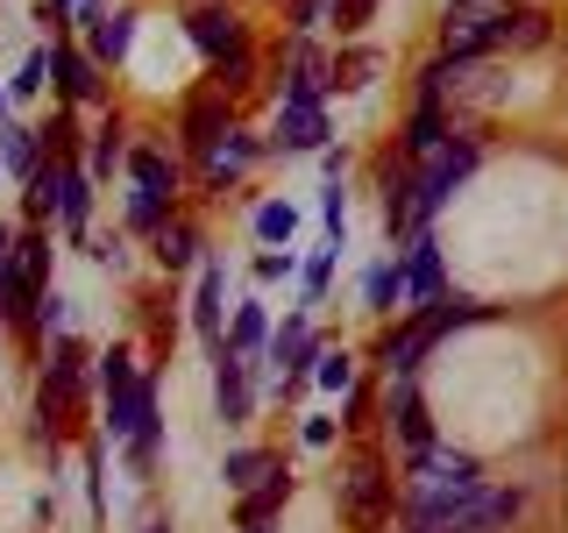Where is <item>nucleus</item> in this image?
<instances>
[{"label":"nucleus","instance_id":"nucleus-1","mask_svg":"<svg viewBox=\"0 0 568 533\" xmlns=\"http://www.w3.org/2000/svg\"><path fill=\"white\" fill-rule=\"evenodd\" d=\"M185 36H192V50L213 64V93H248V79H256V43H248V29L235 22V14L227 8H192Z\"/></svg>","mask_w":568,"mask_h":533},{"label":"nucleus","instance_id":"nucleus-2","mask_svg":"<svg viewBox=\"0 0 568 533\" xmlns=\"http://www.w3.org/2000/svg\"><path fill=\"white\" fill-rule=\"evenodd\" d=\"M85 370H93V355H85L79 334H50V363H43V378H36V441L64 434V420L79 413Z\"/></svg>","mask_w":568,"mask_h":533},{"label":"nucleus","instance_id":"nucleus-3","mask_svg":"<svg viewBox=\"0 0 568 533\" xmlns=\"http://www.w3.org/2000/svg\"><path fill=\"white\" fill-rule=\"evenodd\" d=\"M484 164V150H476V135H462V142H440L426 164H413V178H419V228H434L440 213H448V200L462 185H469V171Z\"/></svg>","mask_w":568,"mask_h":533},{"label":"nucleus","instance_id":"nucleus-4","mask_svg":"<svg viewBox=\"0 0 568 533\" xmlns=\"http://www.w3.org/2000/svg\"><path fill=\"white\" fill-rule=\"evenodd\" d=\"M342 512L355 526H369L377 533L390 512H398V484L384 476V455L369 449V455H355V470H342Z\"/></svg>","mask_w":568,"mask_h":533},{"label":"nucleus","instance_id":"nucleus-5","mask_svg":"<svg viewBox=\"0 0 568 533\" xmlns=\"http://www.w3.org/2000/svg\"><path fill=\"white\" fill-rule=\"evenodd\" d=\"M320 349H327V342L313 334L306 313H292V320L271 334V342H263V355H271V370H277V399H298V391L313 384V355H320Z\"/></svg>","mask_w":568,"mask_h":533},{"label":"nucleus","instance_id":"nucleus-6","mask_svg":"<svg viewBox=\"0 0 568 533\" xmlns=\"http://www.w3.org/2000/svg\"><path fill=\"white\" fill-rule=\"evenodd\" d=\"M93 370H100V399H106V434L114 441H129V426H135V355L129 349H106V355H93Z\"/></svg>","mask_w":568,"mask_h":533},{"label":"nucleus","instance_id":"nucleus-7","mask_svg":"<svg viewBox=\"0 0 568 533\" xmlns=\"http://www.w3.org/2000/svg\"><path fill=\"white\" fill-rule=\"evenodd\" d=\"M440 484H484V462L469 449H440V441L405 455V491H440Z\"/></svg>","mask_w":568,"mask_h":533},{"label":"nucleus","instance_id":"nucleus-8","mask_svg":"<svg viewBox=\"0 0 568 533\" xmlns=\"http://www.w3.org/2000/svg\"><path fill=\"white\" fill-rule=\"evenodd\" d=\"M384 420H390V434H398L405 455L434 449V413H426V399H419V378H390V391H384Z\"/></svg>","mask_w":568,"mask_h":533},{"label":"nucleus","instance_id":"nucleus-9","mask_svg":"<svg viewBox=\"0 0 568 533\" xmlns=\"http://www.w3.org/2000/svg\"><path fill=\"white\" fill-rule=\"evenodd\" d=\"M213 413L227 426H242L256 413V384H248V355H235L227 342H213Z\"/></svg>","mask_w":568,"mask_h":533},{"label":"nucleus","instance_id":"nucleus-10","mask_svg":"<svg viewBox=\"0 0 568 533\" xmlns=\"http://www.w3.org/2000/svg\"><path fill=\"white\" fill-rule=\"evenodd\" d=\"M327 135H334V121H327V107H292V100H277V129L263 150H277V157H306V150H327Z\"/></svg>","mask_w":568,"mask_h":533},{"label":"nucleus","instance_id":"nucleus-11","mask_svg":"<svg viewBox=\"0 0 568 533\" xmlns=\"http://www.w3.org/2000/svg\"><path fill=\"white\" fill-rule=\"evenodd\" d=\"M405 306L426 313L434 299H448V278H440V242H434V228H419L413 242H405Z\"/></svg>","mask_w":568,"mask_h":533},{"label":"nucleus","instance_id":"nucleus-12","mask_svg":"<svg viewBox=\"0 0 568 533\" xmlns=\"http://www.w3.org/2000/svg\"><path fill=\"white\" fill-rule=\"evenodd\" d=\"M235 129V121H227V93H192L185 100V121H178V135H185V157H206L221 150V135Z\"/></svg>","mask_w":568,"mask_h":533},{"label":"nucleus","instance_id":"nucleus-13","mask_svg":"<svg viewBox=\"0 0 568 533\" xmlns=\"http://www.w3.org/2000/svg\"><path fill=\"white\" fill-rule=\"evenodd\" d=\"M50 79H58V107H93V100H106L100 64L85 58V50H71V43L50 50Z\"/></svg>","mask_w":568,"mask_h":533},{"label":"nucleus","instance_id":"nucleus-14","mask_svg":"<svg viewBox=\"0 0 568 533\" xmlns=\"http://www.w3.org/2000/svg\"><path fill=\"white\" fill-rule=\"evenodd\" d=\"M292 491H298V484H292V470H284V462H271V470H263L256 484L242 491V505H235V526H271L277 512L292 505Z\"/></svg>","mask_w":568,"mask_h":533},{"label":"nucleus","instance_id":"nucleus-15","mask_svg":"<svg viewBox=\"0 0 568 533\" xmlns=\"http://www.w3.org/2000/svg\"><path fill=\"white\" fill-rule=\"evenodd\" d=\"M292 107H313L320 93H327V58H320V43L313 36H298L292 43V58H284V86H277Z\"/></svg>","mask_w":568,"mask_h":533},{"label":"nucleus","instance_id":"nucleus-16","mask_svg":"<svg viewBox=\"0 0 568 533\" xmlns=\"http://www.w3.org/2000/svg\"><path fill=\"white\" fill-rule=\"evenodd\" d=\"M256 157H263V135H248V129H227L221 135V150H213L206 157V192H227V185H242V171L248 164H256Z\"/></svg>","mask_w":568,"mask_h":533},{"label":"nucleus","instance_id":"nucleus-17","mask_svg":"<svg viewBox=\"0 0 568 533\" xmlns=\"http://www.w3.org/2000/svg\"><path fill=\"white\" fill-rule=\"evenodd\" d=\"M129 178H135V200H156V207L178 200V164L150 142H129Z\"/></svg>","mask_w":568,"mask_h":533},{"label":"nucleus","instance_id":"nucleus-18","mask_svg":"<svg viewBox=\"0 0 568 533\" xmlns=\"http://www.w3.org/2000/svg\"><path fill=\"white\" fill-rule=\"evenodd\" d=\"M440 142H455V114L440 100H419L413 121H405V164H426Z\"/></svg>","mask_w":568,"mask_h":533},{"label":"nucleus","instance_id":"nucleus-19","mask_svg":"<svg viewBox=\"0 0 568 533\" xmlns=\"http://www.w3.org/2000/svg\"><path fill=\"white\" fill-rule=\"evenodd\" d=\"M135 22H142L135 8L100 14V22H93V43H85V58H93L100 71H106V64H129V50H135Z\"/></svg>","mask_w":568,"mask_h":533},{"label":"nucleus","instance_id":"nucleus-20","mask_svg":"<svg viewBox=\"0 0 568 533\" xmlns=\"http://www.w3.org/2000/svg\"><path fill=\"white\" fill-rule=\"evenodd\" d=\"M58 221L71 242H85V221H93V178H85V164H58Z\"/></svg>","mask_w":568,"mask_h":533},{"label":"nucleus","instance_id":"nucleus-21","mask_svg":"<svg viewBox=\"0 0 568 533\" xmlns=\"http://www.w3.org/2000/svg\"><path fill=\"white\" fill-rule=\"evenodd\" d=\"M0 171H8V178H22V185H29V178L43 171V135H36V129H22V121H0Z\"/></svg>","mask_w":568,"mask_h":533},{"label":"nucleus","instance_id":"nucleus-22","mask_svg":"<svg viewBox=\"0 0 568 533\" xmlns=\"http://www.w3.org/2000/svg\"><path fill=\"white\" fill-rule=\"evenodd\" d=\"M14 271H22V299L36 313V299L50 292V235H43V228H29V235L14 242Z\"/></svg>","mask_w":568,"mask_h":533},{"label":"nucleus","instance_id":"nucleus-23","mask_svg":"<svg viewBox=\"0 0 568 533\" xmlns=\"http://www.w3.org/2000/svg\"><path fill=\"white\" fill-rule=\"evenodd\" d=\"M200 249H206L200 221H164V228H156V263H164V271H192V263H206Z\"/></svg>","mask_w":568,"mask_h":533},{"label":"nucleus","instance_id":"nucleus-24","mask_svg":"<svg viewBox=\"0 0 568 533\" xmlns=\"http://www.w3.org/2000/svg\"><path fill=\"white\" fill-rule=\"evenodd\" d=\"M221 299H227V271L221 263H200V292H192V328L206 334V342H221Z\"/></svg>","mask_w":568,"mask_h":533},{"label":"nucleus","instance_id":"nucleus-25","mask_svg":"<svg viewBox=\"0 0 568 533\" xmlns=\"http://www.w3.org/2000/svg\"><path fill=\"white\" fill-rule=\"evenodd\" d=\"M377 71H384V58L355 43V50H342V58H327V93H363Z\"/></svg>","mask_w":568,"mask_h":533},{"label":"nucleus","instance_id":"nucleus-26","mask_svg":"<svg viewBox=\"0 0 568 533\" xmlns=\"http://www.w3.org/2000/svg\"><path fill=\"white\" fill-rule=\"evenodd\" d=\"M114 164H129V121L121 114H106V129L93 135V157H85V178H114Z\"/></svg>","mask_w":568,"mask_h":533},{"label":"nucleus","instance_id":"nucleus-27","mask_svg":"<svg viewBox=\"0 0 568 533\" xmlns=\"http://www.w3.org/2000/svg\"><path fill=\"white\" fill-rule=\"evenodd\" d=\"M398 257H405V249H398ZM398 257H390V263H377V271H369L363 278V313H390V306H398V299H405V263Z\"/></svg>","mask_w":568,"mask_h":533},{"label":"nucleus","instance_id":"nucleus-28","mask_svg":"<svg viewBox=\"0 0 568 533\" xmlns=\"http://www.w3.org/2000/svg\"><path fill=\"white\" fill-rule=\"evenodd\" d=\"M248 228H256V242H263V249H284V242L298 235V207H292V200H263Z\"/></svg>","mask_w":568,"mask_h":533},{"label":"nucleus","instance_id":"nucleus-29","mask_svg":"<svg viewBox=\"0 0 568 533\" xmlns=\"http://www.w3.org/2000/svg\"><path fill=\"white\" fill-rule=\"evenodd\" d=\"M221 342L235 355H263V342H271V313H263V306H235V328H227Z\"/></svg>","mask_w":568,"mask_h":533},{"label":"nucleus","instance_id":"nucleus-30","mask_svg":"<svg viewBox=\"0 0 568 533\" xmlns=\"http://www.w3.org/2000/svg\"><path fill=\"white\" fill-rule=\"evenodd\" d=\"M22 213H29V228H50V221H58V164H43V171L29 178Z\"/></svg>","mask_w":568,"mask_h":533},{"label":"nucleus","instance_id":"nucleus-31","mask_svg":"<svg viewBox=\"0 0 568 533\" xmlns=\"http://www.w3.org/2000/svg\"><path fill=\"white\" fill-rule=\"evenodd\" d=\"M334 263H342V249L334 242H320L306 263H298V292H306V306H320L327 299V284H334Z\"/></svg>","mask_w":568,"mask_h":533},{"label":"nucleus","instance_id":"nucleus-32","mask_svg":"<svg viewBox=\"0 0 568 533\" xmlns=\"http://www.w3.org/2000/svg\"><path fill=\"white\" fill-rule=\"evenodd\" d=\"M313 384H320V391H342V399H348V391H355V355H348V349H320V355H313Z\"/></svg>","mask_w":568,"mask_h":533},{"label":"nucleus","instance_id":"nucleus-33","mask_svg":"<svg viewBox=\"0 0 568 533\" xmlns=\"http://www.w3.org/2000/svg\"><path fill=\"white\" fill-rule=\"evenodd\" d=\"M263 470H271V449H227V462H221V484H227V491H248Z\"/></svg>","mask_w":568,"mask_h":533},{"label":"nucleus","instance_id":"nucleus-34","mask_svg":"<svg viewBox=\"0 0 568 533\" xmlns=\"http://www.w3.org/2000/svg\"><path fill=\"white\" fill-rule=\"evenodd\" d=\"M79 462H85V505H93V526H106V455H100V441H85Z\"/></svg>","mask_w":568,"mask_h":533},{"label":"nucleus","instance_id":"nucleus-35","mask_svg":"<svg viewBox=\"0 0 568 533\" xmlns=\"http://www.w3.org/2000/svg\"><path fill=\"white\" fill-rule=\"evenodd\" d=\"M320 228H327V242L342 249V235H348V192H342V178L320 185Z\"/></svg>","mask_w":568,"mask_h":533},{"label":"nucleus","instance_id":"nucleus-36","mask_svg":"<svg viewBox=\"0 0 568 533\" xmlns=\"http://www.w3.org/2000/svg\"><path fill=\"white\" fill-rule=\"evenodd\" d=\"M43 86H50V50H36V58H22V71L8 79V93L29 100V93H43Z\"/></svg>","mask_w":568,"mask_h":533},{"label":"nucleus","instance_id":"nucleus-37","mask_svg":"<svg viewBox=\"0 0 568 533\" xmlns=\"http://www.w3.org/2000/svg\"><path fill=\"white\" fill-rule=\"evenodd\" d=\"M334 29H342V36H363L369 22H377V0H334Z\"/></svg>","mask_w":568,"mask_h":533},{"label":"nucleus","instance_id":"nucleus-38","mask_svg":"<svg viewBox=\"0 0 568 533\" xmlns=\"http://www.w3.org/2000/svg\"><path fill=\"white\" fill-rule=\"evenodd\" d=\"M93 263H106V271H129V235H85L79 242Z\"/></svg>","mask_w":568,"mask_h":533},{"label":"nucleus","instance_id":"nucleus-39","mask_svg":"<svg viewBox=\"0 0 568 533\" xmlns=\"http://www.w3.org/2000/svg\"><path fill=\"white\" fill-rule=\"evenodd\" d=\"M334 434H342V420H327V413L298 420V441H306V449H334Z\"/></svg>","mask_w":568,"mask_h":533},{"label":"nucleus","instance_id":"nucleus-40","mask_svg":"<svg viewBox=\"0 0 568 533\" xmlns=\"http://www.w3.org/2000/svg\"><path fill=\"white\" fill-rule=\"evenodd\" d=\"M256 278H263V284H284V278H298L292 249H263V257H256Z\"/></svg>","mask_w":568,"mask_h":533},{"label":"nucleus","instance_id":"nucleus-41","mask_svg":"<svg viewBox=\"0 0 568 533\" xmlns=\"http://www.w3.org/2000/svg\"><path fill=\"white\" fill-rule=\"evenodd\" d=\"M142 313H150V342H156V355H164L171 334H178V320H164V306H156V299H142Z\"/></svg>","mask_w":568,"mask_h":533},{"label":"nucleus","instance_id":"nucleus-42","mask_svg":"<svg viewBox=\"0 0 568 533\" xmlns=\"http://www.w3.org/2000/svg\"><path fill=\"white\" fill-rule=\"evenodd\" d=\"M327 8H334V0H298V8H292L298 22H292V29H298V36H313L320 22H327Z\"/></svg>","mask_w":568,"mask_h":533},{"label":"nucleus","instance_id":"nucleus-43","mask_svg":"<svg viewBox=\"0 0 568 533\" xmlns=\"http://www.w3.org/2000/svg\"><path fill=\"white\" fill-rule=\"evenodd\" d=\"M8 107H14V93H8V86H0V121H8Z\"/></svg>","mask_w":568,"mask_h":533},{"label":"nucleus","instance_id":"nucleus-44","mask_svg":"<svg viewBox=\"0 0 568 533\" xmlns=\"http://www.w3.org/2000/svg\"><path fill=\"white\" fill-rule=\"evenodd\" d=\"M142 533H171V520H150V526H142Z\"/></svg>","mask_w":568,"mask_h":533},{"label":"nucleus","instance_id":"nucleus-45","mask_svg":"<svg viewBox=\"0 0 568 533\" xmlns=\"http://www.w3.org/2000/svg\"><path fill=\"white\" fill-rule=\"evenodd\" d=\"M242 533H271V526H242Z\"/></svg>","mask_w":568,"mask_h":533},{"label":"nucleus","instance_id":"nucleus-46","mask_svg":"<svg viewBox=\"0 0 568 533\" xmlns=\"http://www.w3.org/2000/svg\"><path fill=\"white\" fill-rule=\"evenodd\" d=\"M455 8H476V0H455Z\"/></svg>","mask_w":568,"mask_h":533}]
</instances>
